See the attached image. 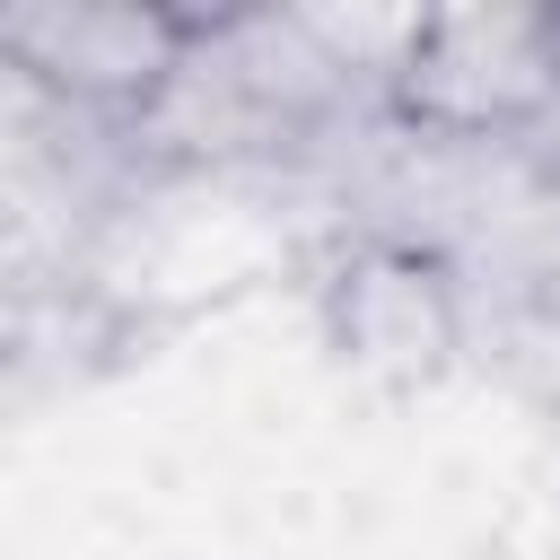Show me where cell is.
<instances>
[{
  "mask_svg": "<svg viewBox=\"0 0 560 560\" xmlns=\"http://www.w3.org/2000/svg\"><path fill=\"white\" fill-rule=\"evenodd\" d=\"M402 96L438 122H508L560 96V9H438L402 44Z\"/></svg>",
  "mask_w": 560,
  "mask_h": 560,
  "instance_id": "1",
  "label": "cell"
},
{
  "mask_svg": "<svg viewBox=\"0 0 560 560\" xmlns=\"http://www.w3.org/2000/svg\"><path fill=\"white\" fill-rule=\"evenodd\" d=\"M192 26L175 9H114V0H26L0 18V52L70 96H149L184 70Z\"/></svg>",
  "mask_w": 560,
  "mask_h": 560,
  "instance_id": "2",
  "label": "cell"
}]
</instances>
